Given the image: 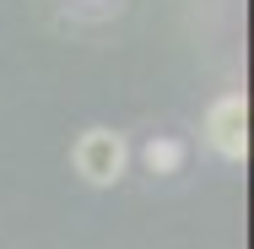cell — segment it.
I'll return each mask as SVG.
<instances>
[{"label":"cell","instance_id":"cell-1","mask_svg":"<svg viewBox=\"0 0 254 249\" xmlns=\"http://www.w3.org/2000/svg\"><path fill=\"white\" fill-rule=\"evenodd\" d=\"M125 136L119 130H103V125H92L81 141H76V173L87 179V184H114L119 173H125Z\"/></svg>","mask_w":254,"mask_h":249},{"label":"cell","instance_id":"cell-3","mask_svg":"<svg viewBox=\"0 0 254 249\" xmlns=\"http://www.w3.org/2000/svg\"><path fill=\"white\" fill-rule=\"evenodd\" d=\"M179 163H184V141H173V136L146 141V168L152 173H179Z\"/></svg>","mask_w":254,"mask_h":249},{"label":"cell","instance_id":"cell-2","mask_svg":"<svg viewBox=\"0 0 254 249\" xmlns=\"http://www.w3.org/2000/svg\"><path fill=\"white\" fill-rule=\"evenodd\" d=\"M205 141L222 152L227 163H244V152H249V103H244V92H227V98L211 103Z\"/></svg>","mask_w":254,"mask_h":249}]
</instances>
